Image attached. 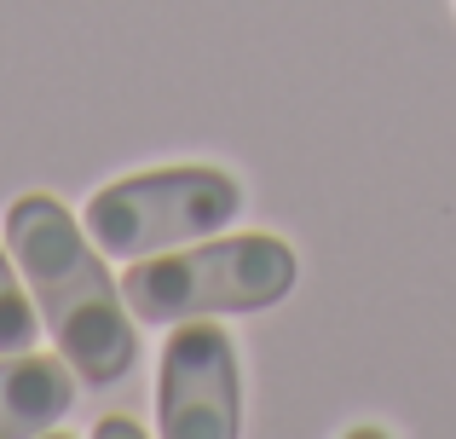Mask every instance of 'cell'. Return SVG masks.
<instances>
[{"label": "cell", "instance_id": "cell-6", "mask_svg": "<svg viewBox=\"0 0 456 439\" xmlns=\"http://www.w3.org/2000/svg\"><path fill=\"white\" fill-rule=\"evenodd\" d=\"M12 266H6V248H0V353H29L35 336H41V306H35L23 272Z\"/></svg>", "mask_w": 456, "mask_h": 439}, {"label": "cell", "instance_id": "cell-2", "mask_svg": "<svg viewBox=\"0 0 456 439\" xmlns=\"http://www.w3.org/2000/svg\"><path fill=\"white\" fill-rule=\"evenodd\" d=\"M301 278V260L272 232L208 237L179 255H145L122 278L134 318L145 324H179V318H220V313H260L278 306Z\"/></svg>", "mask_w": 456, "mask_h": 439}, {"label": "cell", "instance_id": "cell-5", "mask_svg": "<svg viewBox=\"0 0 456 439\" xmlns=\"http://www.w3.org/2000/svg\"><path fill=\"white\" fill-rule=\"evenodd\" d=\"M76 411V376L69 359H41V353H0V439L53 434Z\"/></svg>", "mask_w": 456, "mask_h": 439}, {"label": "cell", "instance_id": "cell-4", "mask_svg": "<svg viewBox=\"0 0 456 439\" xmlns=\"http://www.w3.org/2000/svg\"><path fill=\"white\" fill-rule=\"evenodd\" d=\"M162 439H237L243 434V370L237 341L214 318H179L162 341L156 376Z\"/></svg>", "mask_w": 456, "mask_h": 439}, {"label": "cell", "instance_id": "cell-3", "mask_svg": "<svg viewBox=\"0 0 456 439\" xmlns=\"http://www.w3.org/2000/svg\"><path fill=\"white\" fill-rule=\"evenodd\" d=\"M243 215V185L225 168H151V174H122L104 191L87 197V237L116 260H145L167 255L179 243L214 237L220 225Z\"/></svg>", "mask_w": 456, "mask_h": 439}, {"label": "cell", "instance_id": "cell-1", "mask_svg": "<svg viewBox=\"0 0 456 439\" xmlns=\"http://www.w3.org/2000/svg\"><path fill=\"white\" fill-rule=\"evenodd\" d=\"M6 248L29 283L35 306H41V324L53 329L58 353L93 387L122 382L139 359L134 306L104 272V248L87 237V225L64 203L29 191L6 208Z\"/></svg>", "mask_w": 456, "mask_h": 439}, {"label": "cell", "instance_id": "cell-7", "mask_svg": "<svg viewBox=\"0 0 456 439\" xmlns=\"http://www.w3.org/2000/svg\"><path fill=\"white\" fill-rule=\"evenodd\" d=\"M93 434H99V439H139L145 428H139V422H127V417H110V422H99Z\"/></svg>", "mask_w": 456, "mask_h": 439}]
</instances>
